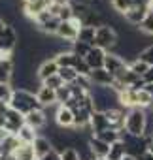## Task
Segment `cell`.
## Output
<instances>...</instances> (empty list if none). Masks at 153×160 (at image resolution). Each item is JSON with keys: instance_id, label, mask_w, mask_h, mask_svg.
<instances>
[{"instance_id": "8d00e7d4", "label": "cell", "mask_w": 153, "mask_h": 160, "mask_svg": "<svg viewBox=\"0 0 153 160\" xmlns=\"http://www.w3.org/2000/svg\"><path fill=\"white\" fill-rule=\"evenodd\" d=\"M138 58H140V60H144L147 66H153V45H149V47L142 49V51H140V55H138Z\"/></svg>"}, {"instance_id": "52a82bcc", "label": "cell", "mask_w": 153, "mask_h": 160, "mask_svg": "<svg viewBox=\"0 0 153 160\" xmlns=\"http://www.w3.org/2000/svg\"><path fill=\"white\" fill-rule=\"evenodd\" d=\"M53 4V0H36V2H30V4H25L23 6V13L25 17H29L30 21H34L40 13L47 12Z\"/></svg>"}, {"instance_id": "f6af8a7d", "label": "cell", "mask_w": 153, "mask_h": 160, "mask_svg": "<svg viewBox=\"0 0 153 160\" xmlns=\"http://www.w3.org/2000/svg\"><path fill=\"white\" fill-rule=\"evenodd\" d=\"M123 160H138V158H136V156H132V154H127Z\"/></svg>"}, {"instance_id": "7dc6e473", "label": "cell", "mask_w": 153, "mask_h": 160, "mask_svg": "<svg viewBox=\"0 0 153 160\" xmlns=\"http://www.w3.org/2000/svg\"><path fill=\"white\" fill-rule=\"evenodd\" d=\"M30 2H36V0H23V6L25 4H30Z\"/></svg>"}, {"instance_id": "f35d334b", "label": "cell", "mask_w": 153, "mask_h": 160, "mask_svg": "<svg viewBox=\"0 0 153 160\" xmlns=\"http://www.w3.org/2000/svg\"><path fill=\"white\" fill-rule=\"evenodd\" d=\"M40 160H61V154L53 151L51 154H47V156H44V158H40Z\"/></svg>"}, {"instance_id": "f1b7e54d", "label": "cell", "mask_w": 153, "mask_h": 160, "mask_svg": "<svg viewBox=\"0 0 153 160\" xmlns=\"http://www.w3.org/2000/svg\"><path fill=\"white\" fill-rule=\"evenodd\" d=\"M129 68H130V70H132L134 73H138L140 77H144V75L147 73V70H149L151 66H147V64H145L144 60H140V58L136 57V58H132V60L129 62Z\"/></svg>"}, {"instance_id": "d590c367", "label": "cell", "mask_w": 153, "mask_h": 160, "mask_svg": "<svg viewBox=\"0 0 153 160\" xmlns=\"http://www.w3.org/2000/svg\"><path fill=\"white\" fill-rule=\"evenodd\" d=\"M12 96H13V87H12V85L0 83V102H8V104H10Z\"/></svg>"}, {"instance_id": "ba28073f", "label": "cell", "mask_w": 153, "mask_h": 160, "mask_svg": "<svg viewBox=\"0 0 153 160\" xmlns=\"http://www.w3.org/2000/svg\"><path fill=\"white\" fill-rule=\"evenodd\" d=\"M127 113H129V111H127V109H123V108H115V109H110V111H106V119H108V124H110V128L123 132V130H125Z\"/></svg>"}, {"instance_id": "4316f807", "label": "cell", "mask_w": 153, "mask_h": 160, "mask_svg": "<svg viewBox=\"0 0 153 160\" xmlns=\"http://www.w3.org/2000/svg\"><path fill=\"white\" fill-rule=\"evenodd\" d=\"M125 156H127V147H125L123 139H121V141H117V143H113V145H110L108 160H123Z\"/></svg>"}, {"instance_id": "b9f144b4", "label": "cell", "mask_w": 153, "mask_h": 160, "mask_svg": "<svg viewBox=\"0 0 153 160\" xmlns=\"http://www.w3.org/2000/svg\"><path fill=\"white\" fill-rule=\"evenodd\" d=\"M0 160H15L13 154H0Z\"/></svg>"}, {"instance_id": "7bdbcfd3", "label": "cell", "mask_w": 153, "mask_h": 160, "mask_svg": "<svg viewBox=\"0 0 153 160\" xmlns=\"http://www.w3.org/2000/svg\"><path fill=\"white\" fill-rule=\"evenodd\" d=\"M138 160H153V154H149V152H145V154H142Z\"/></svg>"}, {"instance_id": "681fc988", "label": "cell", "mask_w": 153, "mask_h": 160, "mask_svg": "<svg viewBox=\"0 0 153 160\" xmlns=\"http://www.w3.org/2000/svg\"><path fill=\"white\" fill-rule=\"evenodd\" d=\"M151 109H153V104H151Z\"/></svg>"}, {"instance_id": "7a4b0ae2", "label": "cell", "mask_w": 153, "mask_h": 160, "mask_svg": "<svg viewBox=\"0 0 153 160\" xmlns=\"http://www.w3.org/2000/svg\"><path fill=\"white\" fill-rule=\"evenodd\" d=\"M145 124H147V115L145 109L142 108H134L127 113V121H125V132L136 138H142L145 134Z\"/></svg>"}, {"instance_id": "7c38bea8", "label": "cell", "mask_w": 153, "mask_h": 160, "mask_svg": "<svg viewBox=\"0 0 153 160\" xmlns=\"http://www.w3.org/2000/svg\"><path fill=\"white\" fill-rule=\"evenodd\" d=\"M89 147H91V152L97 160H106L108 154H110V145L106 141H102L100 138H97V136H93L89 139Z\"/></svg>"}, {"instance_id": "c3c4849f", "label": "cell", "mask_w": 153, "mask_h": 160, "mask_svg": "<svg viewBox=\"0 0 153 160\" xmlns=\"http://www.w3.org/2000/svg\"><path fill=\"white\" fill-rule=\"evenodd\" d=\"M151 8H153V0H151Z\"/></svg>"}, {"instance_id": "e0dca14e", "label": "cell", "mask_w": 153, "mask_h": 160, "mask_svg": "<svg viewBox=\"0 0 153 160\" xmlns=\"http://www.w3.org/2000/svg\"><path fill=\"white\" fill-rule=\"evenodd\" d=\"M25 124L32 126L34 130H42L47 124V117H45L44 109H36V111H30L29 115H25Z\"/></svg>"}, {"instance_id": "6da1fadb", "label": "cell", "mask_w": 153, "mask_h": 160, "mask_svg": "<svg viewBox=\"0 0 153 160\" xmlns=\"http://www.w3.org/2000/svg\"><path fill=\"white\" fill-rule=\"evenodd\" d=\"M10 108L19 111V113H23V115H29L30 111L42 109L36 94L30 92V91H25V89H15L13 91V96L10 100Z\"/></svg>"}, {"instance_id": "836d02e7", "label": "cell", "mask_w": 153, "mask_h": 160, "mask_svg": "<svg viewBox=\"0 0 153 160\" xmlns=\"http://www.w3.org/2000/svg\"><path fill=\"white\" fill-rule=\"evenodd\" d=\"M72 100V91H70V85H64L57 91V104L61 106H66L68 102Z\"/></svg>"}, {"instance_id": "5bb4252c", "label": "cell", "mask_w": 153, "mask_h": 160, "mask_svg": "<svg viewBox=\"0 0 153 160\" xmlns=\"http://www.w3.org/2000/svg\"><path fill=\"white\" fill-rule=\"evenodd\" d=\"M106 53L104 49L100 47H93L89 51V55L85 57V62L91 66V70H98V68H104V60H106Z\"/></svg>"}, {"instance_id": "ffe728a7", "label": "cell", "mask_w": 153, "mask_h": 160, "mask_svg": "<svg viewBox=\"0 0 153 160\" xmlns=\"http://www.w3.org/2000/svg\"><path fill=\"white\" fill-rule=\"evenodd\" d=\"M119 106L127 111L138 108V92H134L132 89H127L125 92H121L119 94Z\"/></svg>"}, {"instance_id": "1f68e13d", "label": "cell", "mask_w": 153, "mask_h": 160, "mask_svg": "<svg viewBox=\"0 0 153 160\" xmlns=\"http://www.w3.org/2000/svg\"><path fill=\"white\" fill-rule=\"evenodd\" d=\"M151 104H153V94L147 92L145 89L138 92V108L142 109H151Z\"/></svg>"}, {"instance_id": "3957f363", "label": "cell", "mask_w": 153, "mask_h": 160, "mask_svg": "<svg viewBox=\"0 0 153 160\" xmlns=\"http://www.w3.org/2000/svg\"><path fill=\"white\" fill-rule=\"evenodd\" d=\"M119 43V32L112 25H102L97 28V38H95V47H100L104 51H113Z\"/></svg>"}, {"instance_id": "d4e9b609", "label": "cell", "mask_w": 153, "mask_h": 160, "mask_svg": "<svg viewBox=\"0 0 153 160\" xmlns=\"http://www.w3.org/2000/svg\"><path fill=\"white\" fill-rule=\"evenodd\" d=\"M15 160H38L36 158V152H34V147L30 143H23L15 152H13Z\"/></svg>"}, {"instance_id": "74e56055", "label": "cell", "mask_w": 153, "mask_h": 160, "mask_svg": "<svg viewBox=\"0 0 153 160\" xmlns=\"http://www.w3.org/2000/svg\"><path fill=\"white\" fill-rule=\"evenodd\" d=\"M74 70L78 72V75H87V77H89V75H91V72H93V70H91V66L85 62V58H82L78 64H76V68H74Z\"/></svg>"}, {"instance_id": "484cf974", "label": "cell", "mask_w": 153, "mask_h": 160, "mask_svg": "<svg viewBox=\"0 0 153 160\" xmlns=\"http://www.w3.org/2000/svg\"><path fill=\"white\" fill-rule=\"evenodd\" d=\"M97 138H100V139H102V141H106L108 145H113V143L121 141V138H123V132H119V130H113V128H108V130H104V132L97 134Z\"/></svg>"}, {"instance_id": "30bf717a", "label": "cell", "mask_w": 153, "mask_h": 160, "mask_svg": "<svg viewBox=\"0 0 153 160\" xmlns=\"http://www.w3.org/2000/svg\"><path fill=\"white\" fill-rule=\"evenodd\" d=\"M91 81H93V87H112L115 77L106 70V68H98V70H93L91 72Z\"/></svg>"}, {"instance_id": "44dd1931", "label": "cell", "mask_w": 153, "mask_h": 160, "mask_svg": "<svg viewBox=\"0 0 153 160\" xmlns=\"http://www.w3.org/2000/svg\"><path fill=\"white\" fill-rule=\"evenodd\" d=\"M108 128H110V124H108L106 113L95 111V113L91 115V130H93V134L97 136V134H100V132H104V130H108Z\"/></svg>"}, {"instance_id": "60d3db41", "label": "cell", "mask_w": 153, "mask_h": 160, "mask_svg": "<svg viewBox=\"0 0 153 160\" xmlns=\"http://www.w3.org/2000/svg\"><path fill=\"white\" fill-rule=\"evenodd\" d=\"M6 124H8V121H6V115H2V113H0V130H6Z\"/></svg>"}, {"instance_id": "d6986e66", "label": "cell", "mask_w": 153, "mask_h": 160, "mask_svg": "<svg viewBox=\"0 0 153 160\" xmlns=\"http://www.w3.org/2000/svg\"><path fill=\"white\" fill-rule=\"evenodd\" d=\"M15 72V60H0V83L12 85Z\"/></svg>"}, {"instance_id": "7402d4cb", "label": "cell", "mask_w": 153, "mask_h": 160, "mask_svg": "<svg viewBox=\"0 0 153 160\" xmlns=\"http://www.w3.org/2000/svg\"><path fill=\"white\" fill-rule=\"evenodd\" d=\"M21 145H23V143H21V139H19L17 136L10 134L4 141H0V151H2V154H13Z\"/></svg>"}, {"instance_id": "ac0fdd59", "label": "cell", "mask_w": 153, "mask_h": 160, "mask_svg": "<svg viewBox=\"0 0 153 160\" xmlns=\"http://www.w3.org/2000/svg\"><path fill=\"white\" fill-rule=\"evenodd\" d=\"M59 68H76V64H78L82 58L76 55L74 51H61L57 57H55Z\"/></svg>"}, {"instance_id": "e575fe53", "label": "cell", "mask_w": 153, "mask_h": 160, "mask_svg": "<svg viewBox=\"0 0 153 160\" xmlns=\"http://www.w3.org/2000/svg\"><path fill=\"white\" fill-rule=\"evenodd\" d=\"M42 85H44V87H49V89H53V91H59L61 87H64V81L61 79V75L57 73V75H51L49 79H45Z\"/></svg>"}, {"instance_id": "ab89813d", "label": "cell", "mask_w": 153, "mask_h": 160, "mask_svg": "<svg viewBox=\"0 0 153 160\" xmlns=\"http://www.w3.org/2000/svg\"><path fill=\"white\" fill-rule=\"evenodd\" d=\"M144 79H145V83H153V66L147 70V73L144 75Z\"/></svg>"}, {"instance_id": "d6a6232c", "label": "cell", "mask_w": 153, "mask_h": 160, "mask_svg": "<svg viewBox=\"0 0 153 160\" xmlns=\"http://www.w3.org/2000/svg\"><path fill=\"white\" fill-rule=\"evenodd\" d=\"M93 47L91 45H87V43H83V42H80V40H76L74 43H72V51L78 55L80 58H85L87 55H89V51H91Z\"/></svg>"}, {"instance_id": "9c48e42d", "label": "cell", "mask_w": 153, "mask_h": 160, "mask_svg": "<svg viewBox=\"0 0 153 160\" xmlns=\"http://www.w3.org/2000/svg\"><path fill=\"white\" fill-rule=\"evenodd\" d=\"M59 73V64L55 58H47V60H42L38 64V70H36V75H38V81L44 83L45 79H49L51 75H57Z\"/></svg>"}, {"instance_id": "4fadbf2b", "label": "cell", "mask_w": 153, "mask_h": 160, "mask_svg": "<svg viewBox=\"0 0 153 160\" xmlns=\"http://www.w3.org/2000/svg\"><path fill=\"white\" fill-rule=\"evenodd\" d=\"M36 98H38L40 106H42V109H44V108H49V106L57 104V91H53V89H49V87L40 85V87H38V91H36Z\"/></svg>"}, {"instance_id": "cb8c5ba5", "label": "cell", "mask_w": 153, "mask_h": 160, "mask_svg": "<svg viewBox=\"0 0 153 160\" xmlns=\"http://www.w3.org/2000/svg\"><path fill=\"white\" fill-rule=\"evenodd\" d=\"M95 38H97V28H95V27H87V25H83V27L80 28V36H78L80 42H83V43L95 47Z\"/></svg>"}, {"instance_id": "f546056e", "label": "cell", "mask_w": 153, "mask_h": 160, "mask_svg": "<svg viewBox=\"0 0 153 160\" xmlns=\"http://www.w3.org/2000/svg\"><path fill=\"white\" fill-rule=\"evenodd\" d=\"M59 75L64 81V85H72V83H76V79H78V72L74 68H59Z\"/></svg>"}, {"instance_id": "4dcf8cb0", "label": "cell", "mask_w": 153, "mask_h": 160, "mask_svg": "<svg viewBox=\"0 0 153 160\" xmlns=\"http://www.w3.org/2000/svg\"><path fill=\"white\" fill-rule=\"evenodd\" d=\"M138 28H140L142 34H145V36H153V8L147 12L145 19L142 21V25H140Z\"/></svg>"}, {"instance_id": "9a60e30c", "label": "cell", "mask_w": 153, "mask_h": 160, "mask_svg": "<svg viewBox=\"0 0 153 160\" xmlns=\"http://www.w3.org/2000/svg\"><path fill=\"white\" fill-rule=\"evenodd\" d=\"M55 122L59 128H74V111L66 106H59Z\"/></svg>"}, {"instance_id": "8fae6325", "label": "cell", "mask_w": 153, "mask_h": 160, "mask_svg": "<svg viewBox=\"0 0 153 160\" xmlns=\"http://www.w3.org/2000/svg\"><path fill=\"white\" fill-rule=\"evenodd\" d=\"M149 10H151V8H130V10L123 15V19H125V23H127L129 27L138 28V27L142 25V21L145 19V15H147Z\"/></svg>"}, {"instance_id": "8992f818", "label": "cell", "mask_w": 153, "mask_h": 160, "mask_svg": "<svg viewBox=\"0 0 153 160\" xmlns=\"http://www.w3.org/2000/svg\"><path fill=\"white\" fill-rule=\"evenodd\" d=\"M129 66V62H127V58H123V57H119L117 53H113V51H110V53H106V60H104V68L113 75V77H117L125 68Z\"/></svg>"}, {"instance_id": "277c9868", "label": "cell", "mask_w": 153, "mask_h": 160, "mask_svg": "<svg viewBox=\"0 0 153 160\" xmlns=\"http://www.w3.org/2000/svg\"><path fill=\"white\" fill-rule=\"evenodd\" d=\"M83 27V23L80 21V19H72V21H64V23H61V27H59V30H57V38L59 40H62V42H68V43H74L76 40H78V36H80V28Z\"/></svg>"}, {"instance_id": "2e32d148", "label": "cell", "mask_w": 153, "mask_h": 160, "mask_svg": "<svg viewBox=\"0 0 153 160\" xmlns=\"http://www.w3.org/2000/svg\"><path fill=\"white\" fill-rule=\"evenodd\" d=\"M32 147H34V152H36V158L38 160L53 152V143H51V139L47 136H38L36 141L32 143Z\"/></svg>"}, {"instance_id": "83f0119b", "label": "cell", "mask_w": 153, "mask_h": 160, "mask_svg": "<svg viewBox=\"0 0 153 160\" xmlns=\"http://www.w3.org/2000/svg\"><path fill=\"white\" fill-rule=\"evenodd\" d=\"M110 8H112L115 13L125 15V13L132 8V0H110Z\"/></svg>"}, {"instance_id": "603a6c76", "label": "cell", "mask_w": 153, "mask_h": 160, "mask_svg": "<svg viewBox=\"0 0 153 160\" xmlns=\"http://www.w3.org/2000/svg\"><path fill=\"white\" fill-rule=\"evenodd\" d=\"M38 136H40L38 130H34V128L29 126V124H23V126L19 128V132H17V138L21 139V143H30V145L36 141Z\"/></svg>"}, {"instance_id": "bcb514c9", "label": "cell", "mask_w": 153, "mask_h": 160, "mask_svg": "<svg viewBox=\"0 0 153 160\" xmlns=\"http://www.w3.org/2000/svg\"><path fill=\"white\" fill-rule=\"evenodd\" d=\"M147 152H149V154H153V141L149 143V147H147Z\"/></svg>"}, {"instance_id": "ee69618b", "label": "cell", "mask_w": 153, "mask_h": 160, "mask_svg": "<svg viewBox=\"0 0 153 160\" xmlns=\"http://www.w3.org/2000/svg\"><path fill=\"white\" fill-rule=\"evenodd\" d=\"M6 27H8V23H6L4 19H0V32H2V30H4Z\"/></svg>"}, {"instance_id": "5b68a950", "label": "cell", "mask_w": 153, "mask_h": 160, "mask_svg": "<svg viewBox=\"0 0 153 160\" xmlns=\"http://www.w3.org/2000/svg\"><path fill=\"white\" fill-rule=\"evenodd\" d=\"M19 45V32L13 25H8L2 32H0V49L13 53V49Z\"/></svg>"}]
</instances>
